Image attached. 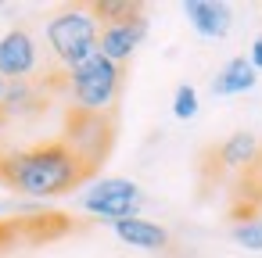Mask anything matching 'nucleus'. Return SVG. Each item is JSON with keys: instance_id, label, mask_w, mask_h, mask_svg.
Listing matches in <instances>:
<instances>
[{"instance_id": "f257e3e1", "label": "nucleus", "mask_w": 262, "mask_h": 258, "mask_svg": "<svg viewBox=\"0 0 262 258\" xmlns=\"http://www.w3.org/2000/svg\"><path fill=\"white\" fill-rule=\"evenodd\" d=\"M86 176H90L86 165L61 140L22 147V151H11V154L0 158V179H4L15 194H22L26 201L61 197L69 190H76Z\"/></svg>"}, {"instance_id": "f03ea898", "label": "nucleus", "mask_w": 262, "mask_h": 258, "mask_svg": "<svg viewBox=\"0 0 262 258\" xmlns=\"http://www.w3.org/2000/svg\"><path fill=\"white\" fill-rule=\"evenodd\" d=\"M97 36H101V22L94 18L90 8H65L51 15L43 26V40L65 72L97 54Z\"/></svg>"}, {"instance_id": "7ed1b4c3", "label": "nucleus", "mask_w": 262, "mask_h": 258, "mask_svg": "<svg viewBox=\"0 0 262 258\" xmlns=\"http://www.w3.org/2000/svg\"><path fill=\"white\" fill-rule=\"evenodd\" d=\"M65 86H69V97H72V111L108 115L112 104L119 101V90H122V68L112 65L108 58L94 54L90 61L65 72Z\"/></svg>"}, {"instance_id": "20e7f679", "label": "nucleus", "mask_w": 262, "mask_h": 258, "mask_svg": "<svg viewBox=\"0 0 262 258\" xmlns=\"http://www.w3.org/2000/svg\"><path fill=\"white\" fill-rule=\"evenodd\" d=\"M144 204V190L126 176H101L79 194V208L90 212L101 222H122L137 219Z\"/></svg>"}, {"instance_id": "39448f33", "label": "nucleus", "mask_w": 262, "mask_h": 258, "mask_svg": "<svg viewBox=\"0 0 262 258\" xmlns=\"http://www.w3.org/2000/svg\"><path fill=\"white\" fill-rule=\"evenodd\" d=\"M83 165L86 172L108 154L112 147V119L108 115H86V111H72L69 126H65V140H61Z\"/></svg>"}, {"instance_id": "423d86ee", "label": "nucleus", "mask_w": 262, "mask_h": 258, "mask_svg": "<svg viewBox=\"0 0 262 258\" xmlns=\"http://www.w3.org/2000/svg\"><path fill=\"white\" fill-rule=\"evenodd\" d=\"M147 33H151V22H147V15H144V11H140V15H133V18H122V22H108V26H101L97 54L122 68V65L137 54V47L147 40Z\"/></svg>"}, {"instance_id": "0eeeda50", "label": "nucleus", "mask_w": 262, "mask_h": 258, "mask_svg": "<svg viewBox=\"0 0 262 258\" xmlns=\"http://www.w3.org/2000/svg\"><path fill=\"white\" fill-rule=\"evenodd\" d=\"M40 68V47L29 29H8L0 36V79L4 83H26Z\"/></svg>"}, {"instance_id": "6e6552de", "label": "nucleus", "mask_w": 262, "mask_h": 258, "mask_svg": "<svg viewBox=\"0 0 262 258\" xmlns=\"http://www.w3.org/2000/svg\"><path fill=\"white\" fill-rule=\"evenodd\" d=\"M183 15L190 22V29L205 40H223L233 26V11L223 4V0H187Z\"/></svg>"}, {"instance_id": "1a4fd4ad", "label": "nucleus", "mask_w": 262, "mask_h": 258, "mask_svg": "<svg viewBox=\"0 0 262 258\" xmlns=\"http://www.w3.org/2000/svg\"><path fill=\"white\" fill-rule=\"evenodd\" d=\"M115 237L126 244V247H137V251H165L169 247V229L137 215V219H122V222H112Z\"/></svg>"}, {"instance_id": "9d476101", "label": "nucleus", "mask_w": 262, "mask_h": 258, "mask_svg": "<svg viewBox=\"0 0 262 258\" xmlns=\"http://www.w3.org/2000/svg\"><path fill=\"white\" fill-rule=\"evenodd\" d=\"M255 83H258V72L248 65V58L241 54V58H230L215 76H212V93L215 97H237V93H248V90H255Z\"/></svg>"}, {"instance_id": "9b49d317", "label": "nucleus", "mask_w": 262, "mask_h": 258, "mask_svg": "<svg viewBox=\"0 0 262 258\" xmlns=\"http://www.w3.org/2000/svg\"><path fill=\"white\" fill-rule=\"evenodd\" d=\"M215 161H219L223 169H230V172H237V169H251V165L258 161V136L248 133V129L230 133V136L215 147Z\"/></svg>"}, {"instance_id": "f8f14e48", "label": "nucleus", "mask_w": 262, "mask_h": 258, "mask_svg": "<svg viewBox=\"0 0 262 258\" xmlns=\"http://www.w3.org/2000/svg\"><path fill=\"white\" fill-rule=\"evenodd\" d=\"M40 108V86L33 79L26 83H8L4 86V104H0V119H26Z\"/></svg>"}, {"instance_id": "ddd939ff", "label": "nucleus", "mask_w": 262, "mask_h": 258, "mask_svg": "<svg viewBox=\"0 0 262 258\" xmlns=\"http://www.w3.org/2000/svg\"><path fill=\"white\" fill-rule=\"evenodd\" d=\"M230 237H233V244L237 247H244V251H262V215H248V219H237L233 226H230Z\"/></svg>"}, {"instance_id": "4468645a", "label": "nucleus", "mask_w": 262, "mask_h": 258, "mask_svg": "<svg viewBox=\"0 0 262 258\" xmlns=\"http://www.w3.org/2000/svg\"><path fill=\"white\" fill-rule=\"evenodd\" d=\"M90 11H94V18L101 26H108V22H122V18L140 15V4H133V0H101V4H94Z\"/></svg>"}, {"instance_id": "2eb2a0df", "label": "nucleus", "mask_w": 262, "mask_h": 258, "mask_svg": "<svg viewBox=\"0 0 262 258\" xmlns=\"http://www.w3.org/2000/svg\"><path fill=\"white\" fill-rule=\"evenodd\" d=\"M198 108H201L198 90H194L190 83H180V86H176V93H172V115H176L180 122H190V119L198 115Z\"/></svg>"}, {"instance_id": "dca6fc26", "label": "nucleus", "mask_w": 262, "mask_h": 258, "mask_svg": "<svg viewBox=\"0 0 262 258\" xmlns=\"http://www.w3.org/2000/svg\"><path fill=\"white\" fill-rule=\"evenodd\" d=\"M248 65H251L255 72H262V36L251 40V47H248Z\"/></svg>"}, {"instance_id": "f3484780", "label": "nucleus", "mask_w": 262, "mask_h": 258, "mask_svg": "<svg viewBox=\"0 0 262 258\" xmlns=\"http://www.w3.org/2000/svg\"><path fill=\"white\" fill-rule=\"evenodd\" d=\"M4 86H8V83H4V79H0V104H4Z\"/></svg>"}]
</instances>
